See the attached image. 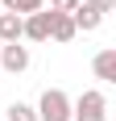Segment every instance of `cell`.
Wrapping results in <instances>:
<instances>
[{
	"mask_svg": "<svg viewBox=\"0 0 116 121\" xmlns=\"http://www.w3.org/2000/svg\"><path fill=\"white\" fill-rule=\"evenodd\" d=\"M87 9H95V13H112L116 9V0H83Z\"/></svg>",
	"mask_w": 116,
	"mask_h": 121,
	"instance_id": "7c38bea8",
	"label": "cell"
},
{
	"mask_svg": "<svg viewBox=\"0 0 116 121\" xmlns=\"http://www.w3.org/2000/svg\"><path fill=\"white\" fill-rule=\"evenodd\" d=\"M50 21H54L50 9H37V13H29V17H21V38H29V42H50Z\"/></svg>",
	"mask_w": 116,
	"mask_h": 121,
	"instance_id": "3957f363",
	"label": "cell"
},
{
	"mask_svg": "<svg viewBox=\"0 0 116 121\" xmlns=\"http://www.w3.org/2000/svg\"><path fill=\"white\" fill-rule=\"evenodd\" d=\"M0 42H21V17L17 13H0Z\"/></svg>",
	"mask_w": 116,
	"mask_h": 121,
	"instance_id": "ba28073f",
	"label": "cell"
},
{
	"mask_svg": "<svg viewBox=\"0 0 116 121\" xmlns=\"http://www.w3.org/2000/svg\"><path fill=\"white\" fill-rule=\"evenodd\" d=\"M0 9H4V13H17V17H29V13L46 9V4H42V0H0Z\"/></svg>",
	"mask_w": 116,
	"mask_h": 121,
	"instance_id": "9c48e42d",
	"label": "cell"
},
{
	"mask_svg": "<svg viewBox=\"0 0 116 121\" xmlns=\"http://www.w3.org/2000/svg\"><path fill=\"white\" fill-rule=\"evenodd\" d=\"M4 117H8V121H37V109L17 100V104H8V113H4Z\"/></svg>",
	"mask_w": 116,
	"mask_h": 121,
	"instance_id": "30bf717a",
	"label": "cell"
},
{
	"mask_svg": "<svg viewBox=\"0 0 116 121\" xmlns=\"http://www.w3.org/2000/svg\"><path fill=\"white\" fill-rule=\"evenodd\" d=\"M0 67H4L8 75L29 71V46H21V42H4V46H0Z\"/></svg>",
	"mask_w": 116,
	"mask_h": 121,
	"instance_id": "277c9868",
	"label": "cell"
},
{
	"mask_svg": "<svg viewBox=\"0 0 116 121\" xmlns=\"http://www.w3.org/2000/svg\"><path fill=\"white\" fill-rule=\"evenodd\" d=\"M91 71H95V79H104V84H116V50H112V46H104V50L91 59Z\"/></svg>",
	"mask_w": 116,
	"mask_h": 121,
	"instance_id": "5b68a950",
	"label": "cell"
},
{
	"mask_svg": "<svg viewBox=\"0 0 116 121\" xmlns=\"http://www.w3.org/2000/svg\"><path fill=\"white\" fill-rule=\"evenodd\" d=\"M70 21H75V29H83V34H91V29H100V21H104V13L87 9V4H79V9L70 13Z\"/></svg>",
	"mask_w": 116,
	"mask_h": 121,
	"instance_id": "8992f818",
	"label": "cell"
},
{
	"mask_svg": "<svg viewBox=\"0 0 116 121\" xmlns=\"http://www.w3.org/2000/svg\"><path fill=\"white\" fill-rule=\"evenodd\" d=\"M83 0H50V13H75Z\"/></svg>",
	"mask_w": 116,
	"mask_h": 121,
	"instance_id": "8fae6325",
	"label": "cell"
},
{
	"mask_svg": "<svg viewBox=\"0 0 116 121\" xmlns=\"http://www.w3.org/2000/svg\"><path fill=\"white\" fill-rule=\"evenodd\" d=\"M70 121H108V100H104V92L87 88L79 100H70Z\"/></svg>",
	"mask_w": 116,
	"mask_h": 121,
	"instance_id": "6da1fadb",
	"label": "cell"
},
{
	"mask_svg": "<svg viewBox=\"0 0 116 121\" xmlns=\"http://www.w3.org/2000/svg\"><path fill=\"white\" fill-rule=\"evenodd\" d=\"M37 121H70V96L62 88H46L37 100Z\"/></svg>",
	"mask_w": 116,
	"mask_h": 121,
	"instance_id": "7a4b0ae2",
	"label": "cell"
},
{
	"mask_svg": "<svg viewBox=\"0 0 116 121\" xmlns=\"http://www.w3.org/2000/svg\"><path fill=\"white\" fill-rule=\"evenodd\" d=\"M79 34L75 21H70V13H54V21H50V38L54 42H70V38Z\"/></svg>",
	"mask_w": 116,
	"mask_h": 121,
	"instance_id": "52a82bcc",
	"label": "cell"
}]
</instances>
